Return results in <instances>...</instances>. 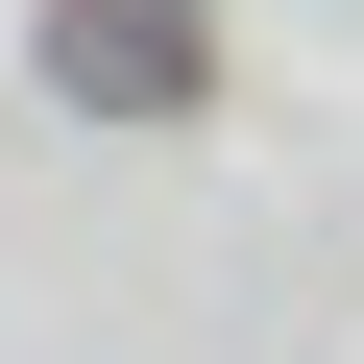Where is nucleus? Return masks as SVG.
Returning a JSON list of instances; mask_svg holds the SVG:
<instances>
[{"mask_svg":"<svg viewBox=\"0 0 364 364\" xmlns=\"http://www.w3.org/2000/svg\"><path fill=\"white\" fill-rule=\"evenodd\" d=\"M195 0H49V97H97V122H195Z\"/></svg>","mask_w":364,"mask_h":364,"instance_id":"nucleus-1","label":"nucleus"}]
</instances>
